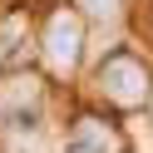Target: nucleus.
Wrapping results in <instances>:
<instances>
[{"mask_svg": "<svg viewBox=\"0 0 153 153\" xmlns=\"http://www.w3.org/2000/svg\"><path fill=\"white\" fill-rule=\"evenodd\" d=\"M99 89L109 94L114 104H143L148 99V69H143L133 54H109L104 59V69H99Z\"/></svg>", "mask_w": 153, "mask_h": 153, "instance_id": "obj_1", "label": "nucleus"}, {"mask_svg": "<svg viewBox=\"0 0 153 153\" xmlns=\"http://www.w3.org/2000/svg\"><path fill=\"white\" fill-rule=\"evenodd\" d=\"M79 45H84L79 15L59 10L50 20V30H45V54H50V64H54V69H74V64H79Z\"/></svg>", "mask_w": 153, "mask_h": 153, "instance_id": "obj_2", "label": "nucleus"}, {"mask_svg": "<svg viewBox=\"0 0 153 153\" xmlns=\"http://www.w3.org/2000/svg\"><path fill=\"white\" fill-rule=\"evenodd\" d=\"M79 5L94 15V20H114V10H119V0H79Z\"/></svg>", "mask_w": 153, "mask_h": 153, "instance_id": "obj_3", "label": "nucleus"}]
</instances>
